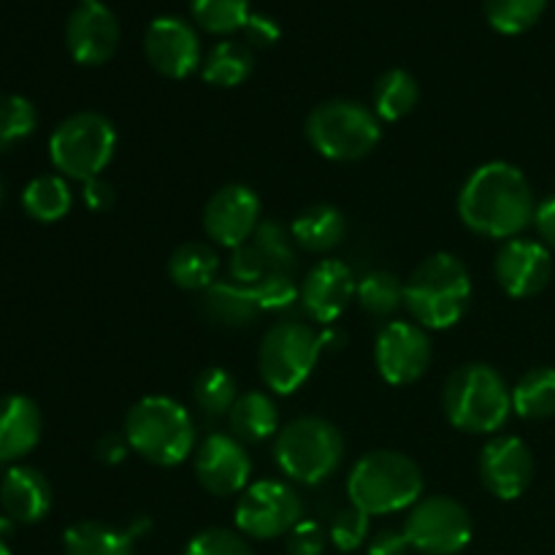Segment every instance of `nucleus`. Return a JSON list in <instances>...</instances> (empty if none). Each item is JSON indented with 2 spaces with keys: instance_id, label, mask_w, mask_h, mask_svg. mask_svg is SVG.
Masks as SVG:
<instances>
[{
  "instance_id": "24",
  "label": "nucleus",
  "mask_w": 555,
  "mask_h": 555,
  "mask_svg": "<svg viewBox=\"0 0 555 555\" xmlns=\"http://www.w3.org/2000/svg\"><path fill=\"white\" fill-rule=\"evenodd\" d=\"M228 421L238 442H266L280 434V412H276L274 399L260 390L238 393L236 404L228 412Z\"/></svg>"
},
{
  "instance_id": "10",
  "label": "nucleus",
  "mask_w": 555,
  "mask_h": 555,
  "mask_svg": "<svg viewBox=\"0 0 555 555\" xmlns=\"http://www.w3.org/2000/svg\"><path fill=\"white\" fill-rule=\"evenodd\" d=\"M301 520V496L282 480L253 482L244 488L236 504V529L249 540H274L291 534Z\"/></svg>"
},
{
  "instance_id": "13",
  "label": "nucleus",
  "mask_w": 555,
  "mask_h": 555,
  "mask_svg": "<svg viewBox=\"0 0 555 555\" xmlns=\"http://www.w3.org/2000/svg\"><path fill=\"white\" fill-rule=\"evenodd\" d=\"M258 225L260 198L247 184H225L206 201L204 231L220 247H244Z\"/></svg>"
},
{
  "instance_id": "3",
  "label": "nucleus",
  "mask_w": 555,
  "mask_h": 555,
  "mask_svg": "<svg viewBox=\"0 0 555 555\" xmlns=\"http://www.w3.org/2000/svg\"><path fill=\"white\" fill-rule=\"evenodd\" d=\"M450 426L464 434H496L513 415V388L488 363H464L442 388Z\"/></svg>"
},
{
  "instance_id": "39",
  "label": "nucleus",
  "mask_w": 555,
  "mask_h": 555,
  "mask_svg": "<svg viewBox=\"0 0 555 555\" xmlns=\"http://www.w3.org/2000/svg\"><path fill=\"white\" fill-rule=\"evenodd\" d=\"M331 542H334L339 551L352 553L366 542L369 537V515L358 507H347L341 513H336V518L331 520V531H328Z\"/></svg>"
},
{
  "instance_id": "37",
  "label": "nucleus",
  "mask_w": 555,
  "mask_h": 555,
  "mask_svg": "<svg viewBox=\"0 0 555 555\" xmlns=\"http://www.w3.org/2000/svg\"><path fill=\"white\" fill-rule=\"evenodd\" d=\"M182 555H255L242 531L206 529L188 542Z\"/></svg>"
},
{
  "instance_id": "46",
  "label": "nucleus",
  "mask_w": 555,
  "mask_h": 555,
  "mask_svg": "<svg viewBox=\"0 0 555 555\" xmlns=\"http://www.w3.org/2000/svg\"><path fill=\"white\" fill-rule=\"evenodd\" d=\"M128 439H125V434L119 437V434H106V437L98 442V459L103 461V464H119V461L128 455Z\"/></svg>"
},
{
  "instance_id": "23",
  "label": "nucleus",
  "mask_w": 555,
  "mask_h": 555,
  "mask_svg": "<svg viewBox=\"0 0 555 555\" xmlns=\"http://www.w3.org/2000/svg\"><path fill=\"white\" fill-rule=\"evenodd\" d=\"M293 238L307 253H331L345 242L347 222L336 206L314 204L307 206L291 225Z\"/></svg>"
},
{
  "instance_id": "14",
  "label": "nucleus",
  "mask_w": 555,
  "mask_h": 555,
  "mask_svg": "<svg viewBox=\"0 0 555 555\" xmlns=\"http://www.w3.org/2000/svg\"><path fill=\"white\" fill-rule=\"evenodd\" d=\"M253 461L233 434H211L195 453V477L211 496H233L247 488Z\"/></svg>"
},
{
  "instance_id": "31",
  "label": "nucleus",
  "mask_w": 555,
  "mask_h": 555,
  "mask_svg": "<svg viewBox=\"0 0 555 555\" xmlns=\"http://www.w3.org/2000/svg\"><path fill=\"white\" fill-rule=\"evenodd\" d=\"M249 244L255 247V253L260 255L263 266L276 274H291L293 266H296V238L287 231L285 225L274 220H260V225L255 228Z\"/></svg>"
},
{
  "instance_id": "11",
  "label": "nucleus",
  "mask_w": 555,
  "mask_h": 555,
  "mask_svg": "<svg viewBox=\"0 0 555 555\" xmlns=\"http://www.w3.org/2000/svg\"><path fill=\"white\" fill-rule=\"evenodd\" d=\"M404 534L412 551L423 555H455L472 540V518L450 496H426L410 509Z\"/></svg>"
},
{
  "instance_id": "8",
  "label": "nucleus",
  "mask_w": 555,
  "mask_h": 555,
  "mask_svg": "<svg viewBox=\"0 0 555 555\" xmlns=\"http://www.w3.org/2000/svg\"><path fill=\"white\" fill-rule=\"evenodd\" d=\"M117 150V130L112 119L98 112L70 114L49 139V157L63 177L90 182L101 177Z\"/></svg>"
},
{
  "instance_id": "33",
  "label": "nucleus",
  "mask_w": 555,
  "mask_h": 555,
  "mask_svg": "<svg viewBox=\"0 0 555 555\" xmlns=\"http://www.w3.org/2000/svg\"><path fill=\"white\" fill-rule=\"evenodd\" d=\"M193 396L195 404H198L206 415H228L238 399L236 377L220 366L204 369V372L195 377Z\"/></svg>"
},
{
  "instance_id": "5",
  "label": "nucleus",
  "mask_w": 555,
  "mask_h": 555,
  "mask_svg": "<svg viewBox=\"0 0 555 555\" xmlns=\"http://www.w3.org/2000/svg\"><path fill=\"white\" fill-rule=\"evenodd\" d=\"M125 439L130 450L155 466H179L195 444L193 421L179 401L168 396H146L125 417Z\"/></svg>"
},
{
  "instance_id": "6",
  "label": "nucleus",
  "mask_w": 555,
  "mask_h": 555,
  "mask_svg": "<svg viewBox=\"0 0 555 555\" xmlns=\"http://www.w3.org/2000/svg\"><path fill=\"white\" fill-rule=\"evenodd\" d=\"M276 466L301 486H320L336 475L345 459L341 431L325 417H296L276 434Z\"/></svg>"
},
{
  "instance_id": "9",
  "label": "nucleus",
  "mask_w": 555,
  "mask_h": 555,
  "mask_svg": "<svg viewBox=\"0 0 555 555\" xmlns=\"http://www.w3.org/2000/svg\"><path fill=\"white\" fill-rule=\"evenodd\" d=\"M320 350V334H314L307 323L271 325L258 350L260 379L280 396L296 393L312 374Z\"/></svg>"
},
{
  "instance_id": "7",
  "label": "nucleus",
  "mask_w": 555,
  "mask_h": 555,
  "mask_svg": "<svg viewBox=\"0 0 555 555\" xmlns=\"http://www.w3.org/2000/svg\"><path fill=\"white\" fill-rule=\"evenodd\" d=\"M307 139L318 155L334 163H352L372 155L383 139V128L374 108L336 98L309 112Z\"/></svg>"
},
{
  "instance_id": "34",
  "label": "nucleus",
  "mask_w": 555,
  "mask_h": 555,
  "mask_svg": "<svg viewBox=\"0 0 555 555\" xmlns=\"http://www.w3.org/2000/svg\"><path fill=\"white\" fill-rule=\"evenodd\" d=\"M488 25L504 36H518L534 27L545 14L547 0H486Z\"/></svg>"
},
{
  "instance_id": "48",
  "label": "nucleus",
  "mask_w": 555,
  "mask_h": 555,
  "mask_svg": "<svg viewBox=\"0 0 555 555\" xmlns=\"http://www.w3.org/2000/svg\"><path fill=\"white\" fill-rule=\"evenodd\" d=\"M0 204H3V179H0Z\"/></svg>"
},
{
  "instance_id": "25",
  "label": "nucleus",
  "mask_w": 555,
  "mask_h": 555,
  "mask_svg": "<svg viewBox=\"0 0 555 555\" xmlns=\"http://www.w3.org/2000/svg\"><path fill=\"white\" fill-rule=\"evenodd\" d=\"M217 269H220V260L217 253L209 244L201 242H188L182 247H177L168 260V276L177 287L182 291H201L211 287L217 282Z\"/></svg>"
},
{
  "instance_id": "30",
  "label": "nucleus",
  "mask_w": 555,
  "mask_h": 555,
  "mask_svg": "<svg viewBox=\"0 0 555 555\" xmlns=\"http://www.w3.org/2000/svg\"><path fill=\"white\" fill-rule=\"evenodd\" d=\"M74 195H70L68 182L63 177H36L25 190H22V206L27 215L38 222H57L70 211Z\"/></svg>"
},
{
  "instance_id": "36",
  "label": "nucleus",
  "mask_w": 555,
  "mask_h": 555,
  "mask_svg": "<svg viewBox=\"0 0 555 555\" xmlns=\"http://www.w3.org/2000/svg\"><path fill=\"white\" fill-rule=\"evenodd\" d=\"M38 114L27 98L0 92V152L14 146L16 141L27 139L36 130Z\"/></svg>"
},
{
  "instance_id": "4",
  "label": "nucleus",
  "mask_w": 555,
  "mask_h": 555,
  "mask_svg": "<svg viewBox=\"0 0 555 555\" xmlns=\"http://www.w3.org/2000/svg\"><path fill=\"white\" fill-rule=\"evenodd\" d=\"M352 507L372 515H393L410 509L423 496V472L410 455L396 450H372L356 461L347 477Z\"/></svg>"
},
{
  "instance_id": "47",
  "label": "nucleus",
  "mask_w": 555,
  "mask_h": 555,
  "mask_svg": "<svg viewBox=\"0 0 555 555\" xmlns=\"http://www.w3.org/2000/svg\"><path fill=\"white\" fill-rule=\"evenodd\" d=\"M0 555H11V551L3 545V542H0Z\"/></svg>"
},
{
  "instance_id": "16",
  "label": "nucleus",
  "mask_w": 555,
  "mask_h": 555,
  "mask_svg": "<svg viewBox=\"0 0 555 555\" xmlns=\"http://www.w3.org/2000/svg\"><path fill=\"white\" fill-rule=\"evenodd\" d=\"M480 480L502 502L526 493L534 480V455L518 437H493L480 453Z\"/></svg>"
},
{
  "instance_id": "20",
  "label": "nucleus",
  "mask_w": 555,
  "mask_h": 555,
  "mask_svg": "<svg viewBox=\"0 0 555 555\" xmlns=\"http://www.w3.org/2000/svg\"><path fill=\"white\" fill-rule=\"evenodd\" d=\"M0 504L16 524H38L52 509V486L33 466H14L0 480Z\"/></svg>"
},
{
  "instance_id": "27",
  "label": "nucleus",
  "mask_w": 555,
  "mask_h": 555,
  "mask_svg": "<svg viewBox=\"0 0 555 555\" xmlns=\"http://www.w3.org/2000/svg\"><path fill=\"white\" fill-rule=\"evenodd\" d=\"M421 101L417 79L404 68H390L374 85V114L379 122H399Z\"/></svg>"
},
{
  "instance_id": "1",
  "label": "nucleus",
  "mask_w": 555,
  "mask_h": 555,
  "mask_svg": "<svg viewBox=\"0 0 555 555\" xmlns=\"http://www.w3.org/2000/svg\"><path fill=\"white\" fill-rule=\"evenodd\" d=\"M537 201L518 166L493 160L472 171L459 193V217L486 238H518L534 222Z\"/></svg>"
},
{
  "instance_id": "44",
  "label": "nucleus",
  "mask_w": 555,
  "mask_h": 555,
  "mask_svg": "<svg viewBox=\"0 0 555 555\" xmlns=\"http://www.w3.org/2000/svg\"><path fill=\"white\" fill-rule=\"evenodd\" d=\"M85 204H87V209H92V211L112 209V204H114L112 182H106L103 177H95V179H90V182H85Z\"/></svg>"
},
{
  "instance_id": "29",
  "label": "nucleus",
  "mask_w": 555,
  "mask_h": 555,
  "mask_svg": "<svg viewBox=\"0 0 555 555\" xmlns=\"http://www.w3.org/2000/svg\"><path fill=\"white\" fill-rule=\"evenodd\" d=\"M255 68L253 49L242 41H220L201 63V74L215 87H238Z\"/></svg>"
},
{
  "instance_id": "35",
  "label": "nucleus",
  "mask_w": 555,
  "mask_h": 555,
  "mask_svg": "<svg viewBox=\"0 0 555 555\" xmlns=\"http://www.w3.org/2000/svg\"><path fill=\"white\" fill-rule=\"evenodd\" d=\"M193 20L215 36L242 30L249 20V0H190Z\"/></svg>"
},
{
  "instance_id": "12",
  "label": "nucleus",
  "mask_w": 555,
  "mask_h": 555,
  "mask_svg": "<svg viewBox=\"0 0 555 555\" xmlns=\"http://www.w3.org/2000/svg\"><path fill=\"white\" fill-rule=\"evenodd\" d=\"M374 363L388 385H412L426 374L431 363V339L426 328L406 320L383 325L374 345Z\"/></svg>"
},
{
  "instance_id": "40",
  "label": "nucleus",
  "mask_w": 555,
  "mask_h": 555,
  "mask_svg": "<svg viewBox=\"0 0 555 555\" xmlns=\"http://www.w3.org/2000/svg\"><path fill=\"white\" fill-rule=\"evenodd\" d=\"M228 269H231L233 282L247 287H255L266 274H269V269H266L263 260H260V255L255 253V247L249 242L244 244V247L233 249L231 260H228Z\"/></svg>"
},
{
  "instance_id": "2",
  "label": "nucleus",
  "mask_w": 555,
  "mask_h": 555,
  "mask_svg": "<svg viewBox=\"0 0 555 555\" xmlns=\"http://www.w3.org/2000/svg\"><path fill=\"white\" fill-rule=\"evenodd\" d=\"M472 276L461 258L437 253L412 271L404 285V304L412 320L426 331L453 328L469 312Z\"/></svg>"
},
{
  "instance_id": "43",
  "label": "nucleus",
  "mask_w": 555,
  "mask_h": 555,
  "mask_svg": "<svg viewBox=\"0 0 555 555\" xmlns=\"http://www.w3.org/2000/svg\"><path fill=\"white\" fill-rule=\"evenodd\" d=\"M410 540L404 531H379L372 542H369V555H406L410 553Z\"/></svg>"
},
{
  "instance_id": "19",
  "label": "nucleus",
  "mask_w": 555,
  "mask_h": 555,
  "mask_svg": "<svg viewBox=\"0 0 555 555\" xmlns=\"http://www.w3.org/2000/svg\"><path fill=\"white\" fill-rule=\"evenodd\" d=\"M65 43L76 63L103 65L119 47V22L103 3H79L65 25Z\"/></svg>"
},
{
  "instance_id": "28",
  "label": "nucleus",
  "mask_w": 555,
  "mask_h": 555,
  "mask_svg": "<svg viewBox=\"0 0 555 555\" xmlns=\"http://www.w3.org/2000/svg\"><path fill=\"white\" fill-rule=\"evenodd\" d=\"M513 412L524 421H545L555 415V369L537 366L513 388Z\"/></svg>"
},
{
  "instance_id": "41",
  "label": "nucleus",
  "mask_w": 555,
  "mask_h": 555,
  "mask_svg": "<svg viewBox=\"0 0 555 555\" xmlns=\"http://www.w3.org/2000/svg\"><path fill=\"white\" fill-rule=\"evenodd\" d=\"M325 531L318 520H301L287 534V555H323Z\"/></svg>"
},
{
  "instance_id": "17",
  "label": "nucleus",
  "mask_w": 555,
  "mask_h": 555,
  "mask_svg": "<svg viewBox=\"0 0 555 555\" xmlns=\"http://www.w3.org/2000/svg\"><path fill=\"white\" fill-rule=\"evenodd\" d=\"M496 280L513 298H534L547 287L553 276L551 249L531 238H509L496 255Z\"/></svg>"
},
{
  "instance_id": "22",
  "label": "nucleus",
  "mask_w": 555,
  "mask_h": 555,
  "mask_svg": "<svg viewBox=\"0 0 555 555\" xmlns=\"http://www.w3.org/2000/svg\"><path fill=\"white\" fill-rule=\"evenodd\" d=\"M201 309L206 318L220 328H247L260 314V304L255 291L238 282H215L201 296Z\"/></svg>"
},
{
  "instance_id": "26",
  "label": "nucleus",
  "mask_w": 555,
  "mask_h": 555,
  "mask_svg": "<svg viewBox=\"0 0 555 555\" xmlns=\"http://www.w3.org/2000/svg\"><path fill=\"white\" fill-rule=\"evenodd\" d=\"M65 555H133V534L98 520L74 524L63 537Z\"/></svg>"
},
{
  "instance_id": "42",
  "label": "nucleus",
  "mask_w": 555,
  "mask_h": 555,
  "mask_svg": "<svg viewBox=\"0 0 555 555\" xmlns=\"http://www.w3.org/2000/svg\"><path fill=\"white\" fill-rule=\"evenodd\" d=\"M242 30L253 47H271V43L280 38V25L263 14H249L247 25H244Z\"/></svg>"
},
{
  "instance_id": "45",
  "label": "nucleus",
  "mask_w": 555,
  "mask_h": 555,
  "mask_svg": "<svg viewBox=\"0 0 555 555\" xmlns=\"http://www.w3.org/2000/svg\"><path fill=\"white\" fill-rule=\"evenodd\" d=\"M534 228L537 233H540L542 244H545L547 249H555V195H551V198H545L537 206Z\"/></svg>"
},
{
  "instance_id": "49",
  "label": "nucleus",
  "mask_w": 555,
  "mask_h": 555,
  "mask_svg": "<svg viewBox=\"0 0 555 555\" xmlns=\"http://www.w3.org/2000/svg\"><path fill=\"white\" fill-rule=\"evenodd\" d=\"M81 3H101V0H81Z\"/></svg>"
},
{
  "instance_id": "18",
  "label": "nucleus",
  "mask_w": 555,
  "mask_h": 555,
  "mask_svg": "<svg viewBox=\"0 0 555 555\" xmlns=\"http://www.w3.org/2000/svg\"><path fill=\"white\" fill-rule=\"evenodd\" d=\"M356 276H352L350 266L341 260H320L309 269V274L301 282V301L304 314L314 323H334L345 314L350 301L356 298Z\"/></svg>"
},
{
  "instance_id": "15",
  "label": "nucleus",
  "mask_w": 555,
  "mask_h": 555,
  "mask_svg": "<svg viewBox=\"0 0 555 555\" xmlns=\"http://www.w3.org/2000/svg\"><path fill=\"white\" fill-rule=\"evenodd\" d=\"M144 52L152 68L168 79H188L201 65V41L182 16H157L144 36Z\"/></svg>"
},
{
  "instance_id": "32",
  "label": "nucleus",
  "mask_w": 555,
  "mask_h": 555,
  "mask_svg": "<svg viewBox=\"0 0 555 555\" xmlns=\"http://www.w3.org/2000/svg\"><path fill=\"white\" fill-rule=\"evenodd\" d=\"M356 298L361 309L374 318H388L404 304V285L390 271H369L356 287Z\"/></svg>"
},
{
  "instance_id": "21",
  "label": "nucleus",
  "mask_w": 555,
  "mask_h": 555,
  "mask_svg": "<svg viewBox=\"0 0 555 555\" xmlns=\"http://www.w3.org/2000/svg\"><path fill=\"white\" fill-rule=\"evenodd\" d=\"M41 439V412L27 396L0 399V461L11 464L30 453Z\"/></svg>"
},
{
  "instance_id": "38",
  "label": "nucleus",
  "mask_w": 555,
  "mask_h": 555,
  "mask_svg": "<svg viewBox=\"0 0 555 555\" xmlns=\"http://www.w3.org/2000/svg\"><path fill=\"white\" fill-rule=\"evenodd\" d=\"M253 291L260 304V312H282V309H291L298 301V296H301V287L296 285V280L291 274H276V271L266 274Z\"/></svg>"
}]
</instances>
